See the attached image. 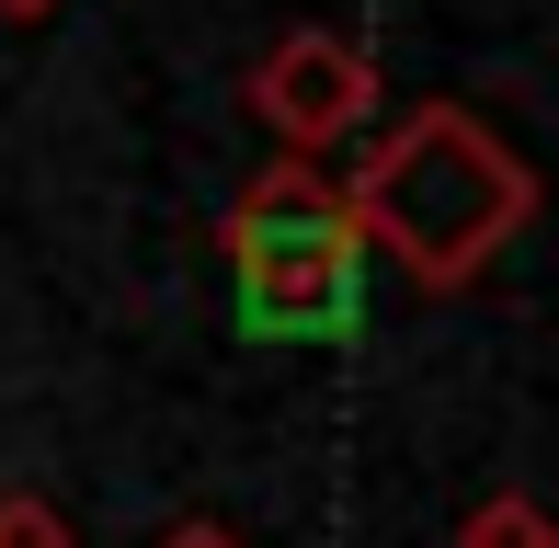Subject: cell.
<instances>
[{
    "label": "cell",
    "mask_w": 559,
    "mask_h": 548,
    "mask_svg": "<svg viewBox=\"0 0 559 548\" xmlns=\"http://www.w3.org/2000/svg\"><path fill=\"white\" fill-rule=\"evenodd\" d=\"M343 194H354L366 252H389L423 297L479 286L537 217V171L468 104H412L400 127H377V148L343 171Z\"/></svg>",
    "instance_id": "1"
},
{
    "label": "cell",
    "mask_w": 559,
    "mask_h": 548,
    "mask_svg": "<svg viewBox=\"0 0 559 548\" xmlns=\"http://www.w3.org/2000/svg\"><path fill=\"white\" fill-rule=\"evenodd\" d=\"M228 240V274H240V309L251 332H343L354 297H366V229H354V194L320 148H274L217 217Z\"/></svg>",
    "instance_id": "2"
},
{
    "label": "cell",
    "mask_w": 559,
    "mask_h": 548,
    "mask_svg": "<svg viewBox=\"0 0 559 548\" xmlns=\"http://www.w3.org/2000/svg\"><path fill=\"white\" fill-rule=\"evenodd\" d=\"M240 104H251V127L274 148H320V160H332L343 138L377 127V46L343 35V23H286V35L251 58Z\"/></svg>",
    "instance_id": "3"
},
{
    "label": "cell",
    "mask_w": 559,
    "mask_h": 548,
    "mask_svg": "<svg viewBox=\"0 0 559 548\" xmlns=\"http://www.w3.org/2000/svg\"><path fill=\"white\" fill-rule=\"evenodd\" d=\"M456 548H559V526H548L537 491H479V503L456 514Z\"/></svg>",
    "instance_id": "4"
},
{
    "label": "cell",
    "mask_w": 559,
    "mask_h": 548,
    "mask_svg": "<svg viewBox=\"0 0 559 548\" xmlns=\"http://www.w3.org/2000/svg\"><path fill=\"white\" fill-rule=\"evenodd\" d=\"M0 548H81V537H69V514H58V491H35V480H12V491H0Z\"/></svg>",
    "instance_id": "5"
},
{
    "label": "cell",
    "mask_w": 559,
    "mask_h": 548,
    "mask_svg": "<svg viewBox=\"0 0 559 548\" xmlns=\"http://www.w3.org/2000/svg\"><path fill=\"white\" fill-rule=\"evenodd\" d=\"M160 548H251V537H240V526H217V514H194V526H171Z\"/></svg>",
    "instance_id": "6"
},
{
    "label": "cell",
    "mask_w": 559,
    "mask_h": 548,
    "mask_svg": "<svg viewBox=\"0 0 559 548\" xmlns=\"http://www.w3.org/2000/svg\"><path fill=\"white\" fill-rule=\"evenodd\" d=\"M0 12H12V23H46V12H58V0H0Z\"/></svg>",
    "instance_id": "7"
}]
</instances>
